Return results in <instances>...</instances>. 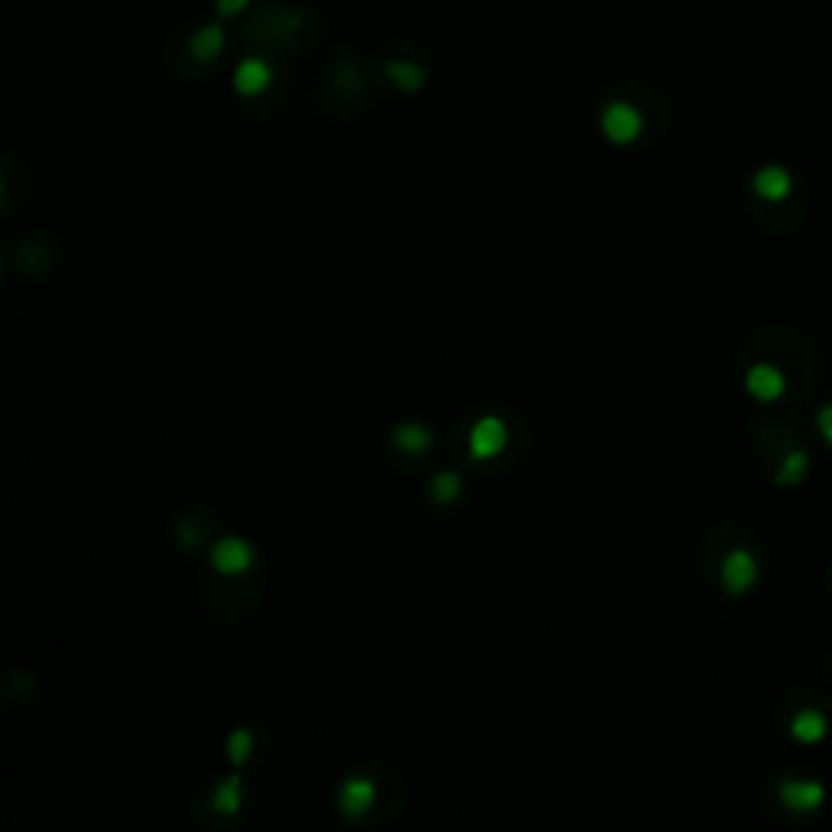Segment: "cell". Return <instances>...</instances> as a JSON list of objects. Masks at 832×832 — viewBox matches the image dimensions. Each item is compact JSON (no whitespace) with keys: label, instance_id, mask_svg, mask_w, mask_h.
I'll return each mask as SVG.
<instances>
[{"label":"cell","instance_id":"9c48e42d","mask_svg":"<svg viewBox=\"0 0 832 832\" xmlns=\"http://www.w3.org/2000/svg\"><path fill=\"white\" fill-rule=\"evenodd\" d=\"M790 173L787 169H780V166H764L758 176H754V189H758L764 199H771V202H777V199H784V195L790 192Z\"/></svg>","mask_w":832,"mask_h":832},{"label":"cell","instance_id":"4fadbf2b","mask_svg":"<svg viewBox=\"0 0 832 832\" xmlns=\"http://www.w3.org/2000/svg\"><path fill=\"white\" fill-rule=\"evenodd\" d=\"M218 13L221 17H234V13H241L247 7V0H218Z\"/></svg>","mask_w":832,"mask_h":832},{"label":"cell","instance_id":"5b68a950","mask_svg":"<svg viewBox=\"0 0 832 832\" xmlns=\"http://www.w3.org/2000/svg\"><path fill=\"white\" fill-rule=\"evenodd\" d=\"M602 130L608 140L615 143H631L641 134V114H637L631 104H608L602 114Z\"/></svg>","mask_w":832,"mask_h":832},{"label":"cell","instance_id":"6da1fadb","mask_svg":"<svg viewBox=\"0 0 832 832\" xmlns=\"http://www.w3.org/2000/svg\"><path fill=\"white\" fill-rule=\"evenodd\" d=\"M722 589L732 595V598H745L754 585L761 579V563L758 556H754L748 546H732L725 556H722Z\"/></svg>","mask_w":832,"mask_h":832},{"label":"cell","instance_id":"277c9868","mask_svg":"<svg viewBox=\"0 0 832 832\" xmlns=\"http://www.w3.org/2000/svg\"><path fill=\"white\" fill-rule=\"evenodd\" d=\"M745 390L758 403H777L787 394V374L771 361H758L745 371Z\"/></svg>","mask_w":832,"mask_h":832},{"label":"cell","instance_id":"52a82bcc","mask_svg":"<svg viewBox=\"0 0 832 832\" xmlns=\"http://www.w3.org/2000/svg\"><path fill=\"white\" fill-rule=\"evenodd\" d=\"M270 78H273V72H270L267 59L251 56V59H244L238 69H234V88H238L241 98H257L260 91L270 85Z\"/></svg>","mask_w":832,"mask_h":832},{"label":"cell","instance_id":"7c38bea8","mask_svg":"<svg viewBox=\"0 0 832 832\" xmlns=\"http://www.w3.org/2000/svg\"><path fill=\"white\" fill-rule=\"evenodd\" d=\"M816 429L826 446L832 449V403H823V407L816 410Z\"/></svg>","mask_w":832,"mask_h":832},{"label":"cell","instance_id":"3957f363","mask_svg":"<svg viewBox=\"0 0 832 832\" xmlns=\"http://www.w3.org/2000/svg\"><path fill=\"white\" fill-rule=\"evenodd\" d=\"M777 793H780V803H784L790 813H816V810H823V803L829 797L826 784L816 777H787Z\"/></svg>","mask_w":832,"mask_h":832},{"label":"cell","instance_id":"30bf717a","mask_svg":"<svg viewBox=\"0 0 832 832\" xmlns=\"http://www.w3.org/2000/svg\"><path fill=\"white\" fill-rule=\"evenodd\" d=\"M221 46H225V30H221L218 23H205L192 39V49H195V56L199 59H215L221 52Z\"/></svg>","mask_w":832,"mask_h":832},{"label":"cell","instance_id":"8992f818","mask_svg":"<svg viewBox=\"0 0 832 832\" xmlns=\"http://www.w3.org/2000/svg\"><path fill=\"white\" fill-rule=\"evenodd\" d=\"M826 735H829V719L823 709H800L790 719V738L797 741V745L816 748V745H823Z\"/></svg>","mask_w":832,"mask_h":832},{"label":"cell","instance_id":"ba28073f","mask_svg":"<svg viewBox=\"0 0 832 832\" xmlns=\"http://www.w3.org/2000/svg\"><path fill=\"white\" fill-rule=\"evenodd\" d=\"M806 475H810V455H806L803 449H790L784 455V462H780V468L774 472V485L780 488H800Z\"/></svg>","mask_w":832,"mask_h":832},{"label":"cell","instance_id":"8fae6325","mask_svg":"<svg viewBox=\"0 0 832 832\" xmlns=\"http://www.w3.org/2000/svg\"><path fill=\"white\" fill-rule=\"evenodd\" d=\"M387 78L394 85H400L403 91H416L423 85V72L420 69H413L410 62H394V65H387Z\"/></svg>","mask_w":832,"mask_h":832},{"label":"cell","instance_id":"7a4b0ae2","mask_svg":"<svg viewBox=\"0 0 832 832\" xmlns=\"http://www.w3.org/2000/svg\"><path fill=\"white\" fill-rule=\"evenodd\" d=\"M507 442H511V433H507V423L501 416H481L472 426V433H468V452H472V459L488 462L498 459L507 449Z\"/></svg>","mask_w":832,"mask_h":832}]
</instances>
